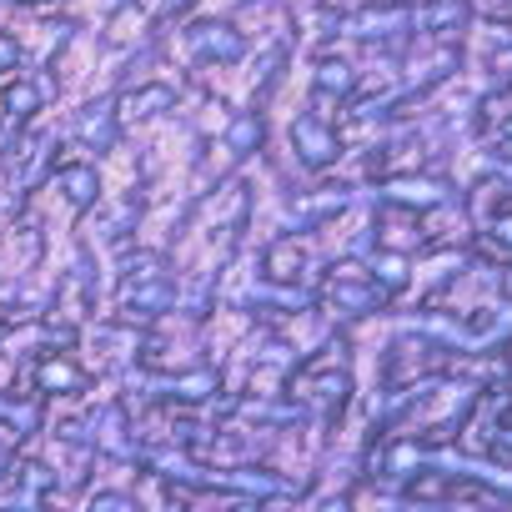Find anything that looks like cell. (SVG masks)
Here are the masks:
<instances>
[{
    "label": "cell",
    "mask_w": 512,
    "mask_h": 512,
    "mask_svg": "<svg viewBox=\"0 0 512 512\" xmlns=\"http://www.w3.org/2000/svg\"><path fill=\"white\" fill-rule=\"evenodd\" d=\"M81 382H86V377H81L71 362H46V367H41V387H46V392H81Z\"/></svg>",
    "instance_id": "obj_1"
},
{
    "label": "cell",
    "mask_w": 512,
    "mask_h": 512,
    "mask_svg": "<svg viewBox=\"0 0 512 512\" xmlns=\"http://www.w3.org/2000/svg\"><path fill=\"white\" fill-rule=\"evenodd\" d=\"M61 186H66V196H71L76 206H86V201L96 196V176H91L86 166H66V171H61Z\"/></svg>",
    "instance_id": "obj_2"
},
{
    "label": "cell",
    "mask_w": 512,
    "mask_h": 512,
    "mask_svg": "<svg viewBox=\"0 0 512 512\" xmlns=\"http://www.w3.org/2000/svg\"><path fill=\"white\" fill-rule=\"evenodd\" d=\"M6 106H11L16 116H31V106H36V86H11Z\"/></svg>",
    "instance_id": "obj_3"
},
{
    "label": "cell",
    "mask_w": 512,
    "mask_h": 512,
    "mask_svg": "<svg viewBox=\"0 0 512 512\" xmlns=\"http://www.w3.org/2000/svg\"><path fill=\"white\" fill-rule=\"evenodd\" d=\"M16 56H21V51H16V41H11V36H0V71L16 66Z\"/></svg>",
    "instance_id": "obj_4"
}]
</instances>
